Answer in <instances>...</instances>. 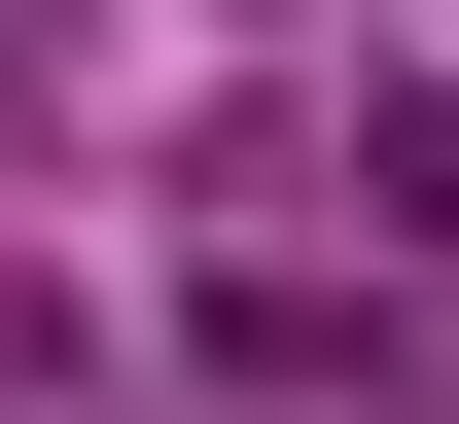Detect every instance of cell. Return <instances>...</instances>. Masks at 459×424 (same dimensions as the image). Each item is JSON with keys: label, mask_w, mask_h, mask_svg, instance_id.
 Segmentation results:
<instances>
[{"label": "cell", "mask_w": 459, "mask_h": 424, "mask_svg": "<svg viewBox=\"0 0 459 424\" xmlns=\"http://www.w3.org/2000/svg\"><path fill=\"white\" fill-rule=\"evenodd\" d=\"M0 36H36V0H0Z\"/></svg>", "instance_id": "obj_2"}, {"label": "cell", "mask_w": 459, "mask_h": 424, "mask_svg": "<svg viewBox=\"0 0 459 424\" xmlns=\"http://www.w3.org/2000/svg\"><path fill=\"white\" fill-rule=\"evenodd\" d=\"M353 212H389V247H459V107H424V71L353 107Z\"/></svg>", "instance_id": "obj_1"}]
</instances>
